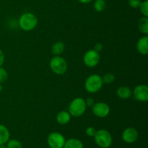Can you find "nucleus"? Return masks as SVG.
Returning <instances> with one entry per match:
<instances>
[{
	"mask_svg": "<svg viewBox=\"0 0 148 148\" xmlns=\"http://www.w3.org/2000/svg\"><path fill=\"white\" fill-rule=\"evenodd\" d=\"M38 20L37 17L31 12L23 13L18 20L19 27L25 31H31L37 26Z\"/></svg>",
	"mask_w": 148,
	"mask_h": 148,
	"instance_id": "f257e3e1",
	"label": "nucleus"
},
{
	"mask_svg": "<svg viewBox=\"0 0 148 148\" xmlns=\"http://www.w3.org/2000/svg\"><path fill=\"white\" fill-rule=\"evenodd\" d=\"M86 109L87 106L85 99L78 97L71 101L68 108V112L72 116L79 117L85 114Z\"/></svg>",
	"mask_w": 148,
	"mask_h": 148,
	"instance_id": "f03ea898",
	"label": "nucleus"
},
{
	"mask_svg": "<svg viewBox=\"0 0 148 148\" xmlns=\"http://www.w3.org/2000/svg\"><path fill=\"white\" fill-rule=\"evenodd\" d=\"M93 138L97 145L101 148H109L113 143L112 136L106 130H99L96 131Z\"/></svg>",
	"mask_w": 148,
	"mask_h": 148,
	"instance_id": "7ed1b4c3",
	"label": "nucleus"
},
{
	"mask_svg": "<svg viewBox=\"0 0 148 148\" xmlns=\"http://www.w3.org/2000/svg\"><path fill=\"white\" fill-rule=\"evenodd\" d=\"M103 82L102 77L97 74H93L88 77L85 82V88L89 93H96L102 88Z\"/></svg>",
	"mask_w": 148,
	"mask_h": 148,
	"instance_id": "20e7f679",
	"label": "nucleus"
},
{
	"mask_svg": "<svg viewBox=\"0 0 148 148\" xmlns=\"http://www.w3.org/2000/svg\"><path fill=\"white\" fill-rule=\"evenodd\" d=\"M49 66L54 74L57 75H62L67 71L68 65L66 61L63 57L55 56L50 60Z\"/></svg>",
	"mask_w": 148,
	"mask_h": 148,
	"instance_id": "39448f33",
	"label": "nucleus"
},
{
	"mask_svg": "<svg viewBox=\"0 0 148 148\" xmlns=\"http://www.w3.org/2000/svg\"><path fill=\"white\" fill-rule=\"evenodd\" d=\"M66 139L63 134L57 132L50 133L47 137L48 145L50 148H63Z\"/></svg>",
	"mask_w": 148,
	"mask_h": 148,
	"instance_id": "423d86ee",
	"label": "nucleus"
},
{
	"mask_svg": "<svg viewBox=\"0 0 148 148\" xmlns=\"http://www.w3.org/2000/svg\"><path fill=\"white\" fill-rule=\"evenodd\" d=\"M101 56L99 52L94 49L88 51L83 56V62L88 67H95L99 64Z\"/></svg>",
	"mask_w": 148,
	"mask_h": 148,
	"instance_id": "0eeeda50",
	"label": "nucleus"
},
{
	"mask_svg": "<svg viewBox=\"0 0 148 148\" xmlns=\"http://www.w3.org/2000/svg\"><path fill=\"white\" fill-rule=\"evenodd\" d=\"M92 111L94 115L98 118H105L110 114V107L106 103H95L92 107Z\"/></svg>",
	"mask_w": 148,
	"mask_h": 148,
	"instance_id": "6e6552de",
	"label": "nucleus"
},
{
	"mask_svg": "<svg viewBox=\"0 0 148 148\" xmlns=\"http://www.w3.org/2000/svg\"><path fill=\"white\" fill-rule=\"evenodd\" d=\"M134 99L140 102H147L148 101V87L146 85H139L132 91Z\"/></svg>",
	"mask_w": 148,
	"mask_h": 148,
	"instance_id": "1a4fd4ad",
	"label": "nucleus"
},
{
	"mask_svg": "<svg viewBox=\"0 0 148 148\" xmlns=\"http://www.w3.org/2000/svg\"><path fill=\"white\" fill-rule=\"evenodd\" d=\"M139 137L138 131L134 127H128L123 131L121 138L125 143L132 144L135 143Z\"/></svg>",
	"mask_w": 148,
	"mask_h": 148,
	"instance_id": "9d476101",
	"label": "nucleus"
},
{
	"mask_svg": "<svg viewBox=\"0 0 148 148\" xmlns=\"http://www.w3.org/2000/svg\"><path fill=\"white\" fill-rule=\"evenodd\" d=\"M137 50L142 55H147L148 53V37L147 35L138 40L137 43Z\"/></svg>",
	"mask_w": 148,
	"mask_h": 148,
	"instance_id": "9b49d317",
	"label": "nucleus"
},
{
	"mask_svg": "<svg viewBox=\"0 0 148 148\" xmlns=\"http://www.w3.org/2000/svg\"><path fill=\"white\" fill-rule=\"evenodd\" d=\"M71 116L68 111H59L56 116V120L58 122V124H61V125H66L70 121Z\"/></svg>",
	"mask_w": 148,
	"mask_h": 148,
	"instance_id": "f8f14e48",
	"label": "nucleus"
},
{
	"mask_svg": "<svg viewBox=\"0 0 148 148\" xmlns=\"http://www.w3.org/2000/svg\"><path fill=\"white\" fill-rule=\"evenodd\" d=\"M116 95L121 99H129L132 95V91L129 87L121 86L117 89Z\"/></svg>",
	"mask_w": 148,
	"mask_h": 148,
	"instance_id": "ddd939ff",
	"label": "nucleus"
},
{
	"mask_svg": "<svg viewBox=\"0 0 148 148\" xmlns=\"http://www.w3.org/2000/svg\"><path fill=\"white\" fill-rule=\"evenodd\" d=\"M63 148H84V145L79 139L69 138L65 141Z\"/></svg>",
	"mask_w": 148,
	"mask_h": 148,
	"instance_id": "4468645a",
	"label": "nucleus"
},
{
	"mask_svg": "<svg viewBox=\"0 0 148 148\" xmlns=\"http://www.w3.org/2000/svg\"><path fill=\"white\" fill-rule=\"evenodd\" d=\"M10 139V132L8 128L3 124H0V145H6Z\"/></svg>",
	"mask_w": 148,
	"mask_h": 148,
	"instance_id": "2eb2a0df",
	"label": "nucleus"
},
{
	"mask_svg": "<svg viewBox=\"0 0 148 148\" xmlns=\"http://www.w3.org/2000/svg\"><path fill=\"white\" fill-rule=\"evenodd\" d=\"M65 50V44L62 41L56 42L53 44L51 47V53L54 56H59L64 53Z\"/></svg>",
	"mask_w": 148,
	"mask_h": 148,
	"instance_id": "dca6fc26",
	"label": "nucleus"
},
{
	"mask_svg": "<svg viewBox=\"0 0 148 148\" xmlns=\"http://www.w3.org/2000/svg\"><path fill=\"white\" fill-rule=\"evenodd\" d=\"M138 28L141 33L143 34L147 35L148 34V17H144L139 20L138 21Z\"/></svg>",
	"mask_w": 148,
	"mask_h": 148,
	"instance_id": "f3484780",
	"label": "nucleus"
},
{
	"mask_svg": "<svg viewBox=\"0 0 148 148\" xmlns=\"http://www.w3.org/2000/svg\"><path fill=\"white\" fill-rule=\"evenodd\" d=\"M94 10L98 12H101L104 11L106 7V1L103 0H95V2L93 4Z\"/></svg>",
	"mask_w": 148,
	"mask_h": 148,
	"instance_id": "a211bd4d",
	"label": "nucleus"
},
{
	"mask_svg": "<svg viewBox=\"0 0 148 148\" xmlns=\"http://www.w3.org/2000/svg\"><path fill=\"white\" fill-rule=\"evenodd\" d=\"M7 148H23V145L19 140L15 139H11L7 141L6 143Z\"/></svg>",
	"mask_w": 148,
	"mask_h": 148,
	"instance_id": "6ab92c4d",
	"label": "nucleus"
},
{
	"mask_svg": "<svg viewBox=\"0 0 148 148\" xmlns=\"http://www.w3.org/2000/svg\"><path fill=\"white\" fill-rule=\"evenodd\" d=\"M140 10V12L144 17H148V1L145 0L144 1H142L139 7Z\"/></svg>",
	"mask_w": 148,
	"mask_h": 148,
	"instance_id": "aec40b11",
	"label": "nucleus"
},
{
	"mask_svg": "<svg viewBox=\"0 0 148 148\" xmlns=\"http://www.w3.org/2000/svg\"><path fill=\"white\" fill-rule=\"evenodd\" d=\"M102 80L103 83L110 85V84L113 83L114 82V80H115V76L111 73H106L102 77Z\"/></svg>",
	"mask_w": 148,
	"mask_h": 148,
	"instance_id": "412c9836",
	"label": "nucleus"
},
{
	"mask_svg": "<svg viewBox=\"0 0 148 148\" xmlns=\"http://www.w3.org/2000/svg\"><path fill=\"white\" fill-rule=\"evenodd\" d=\"M8 78V73L7 70L2 66H0V83H4Z\"/></svg>",
	"mask_w": 148,
	"mask_h": 148,
	"instance_id": "4be33fe9",
	"label": "nucleus"
},
{
	"mask_svg": "<svg viewBox=\"0 0 148 148\" xmlns=\"http://www.w3.org/2000/svg\"><path fill=\"white\" fill-rule=\"evenodd\" d=\"M142 2V0H128V4L132 8L137 9L139 8L140 4Z\"/></svg>",
	"mask_w": 148,
	"mask_h": 148,
	"instance_id": "5701e85b",
	"label": "nucleus"
},
{
	"mask_svg": "<svg viewBox=\"0 0 148 148\" xmlns=\"http://www.w3.org/2000/svg\"><path fill=\"white\" fill-rule=\"evenodd\" d=\"M97 130L93 127H88L85 130V133L90 137H93Z\"/></svg>",
	"mask_w": 148,
	"mask_h": 148,
	"instance_id": "b1692460",
	"label": "nucleus"
},
{
	"mask_svg": "<svg viewBox=\"0 0 148 148\" xmlns=\"http://www.w3.org/2000/svg\"><path fill=\"white\" fill-rule=\"evenodd\" d=\"M85 103H86L87 107L88 106V107H92L95 103V101H94L92 98H87V99L85 100Z\"/></svg>",
	"mask_w": 148,
	"mask_h": 148,
	"instance_id": "393cba45",
	"label": "nucleus"
},
{
	"mask_svg": "<svg viewBox=\"0 0 148 148\" xmlns=\"http://www.w3.org/2000/svg\"><path fill=\"white\" fill-rule=\"evenodd\" d=\"M4 60H5V56H4V53L3 51L0 49V66H2L4 64Z\"/></svg>",
	"mask_w": 148,
	"mask_h": 148,
	"instance_id": "a878e982",
	"label": "nucleus"
},
{
	"mask_svg": "<svg viewBox=\"0 0 148 148\" xmlns=\"http://www.w3.org/2000/svg\"><path fill=\"white\" fill-rule=\"evenodd\" d=\"M103 46L102 43H98L95 45V46H94V50H95L98 52H101V51L103 50Z\"/></svg>",
	"mask_w": 148,
	"mask_h": 148,
	"instance_id": "bb28decb",
	"label": "nucleus"
},
{
	"mask_svg": "<svg viewBox=\"0 0 148 148\" xmlns=\"http://www.w3.org/2000/svg\"><path fill=\"white\" fill-rule=\"evenodd\" d=\"M79 3H82V4H88V3L91 2L92 0H77Z\"/></svg>",
	"mask_w": 148,
	"mask_h": 148,
	"instance_id": "cd10ccee",
	"label": "nucleus"
},
{
	"mask_svg": "<svg viewBox=\"0 0 148 148\" xmlns=\"http://www.w3.org/2000/svg\"><path fill=\"white\" fill-rule=\"evenodd\" d=\"M2 90H3V87H2V85H1V83H0V93L1 92Z\"/></svg>",
	"mask_w": 148,
	"mask_h": 148,
	"instance_id": "c85d7f7f",
	"label": "nucleus"
},
{
	"mask_svg": "<svg viewBox=\"0 0 148 148\" xmlns=\"http://www.w3.org/2000/svg\"><path fill=\"white\" fill-rule=\"evenodd\" d=\"M0 148H7V146L5 145H0Z\"/></svg>",
	"mask_w": 148,
	"mask_h": 148,
	"instance_id": "c756f323",
	"label": "nucleus"
},
{
	"mask_svg": "<svg viewBox=\"0 0 148 148\" xmlns=\"http://www.w3.org/2000/svg\"><path fill=\"white\" fill-rule=\"evenodd\" d=\"M103 1H106V0H103Z\"/></svg>",
	"mask_w": 148,
	"mask_h": 148,
	"instance_id": "7c9ffc66",
	"label": "nucleus"
}]
</instances>
